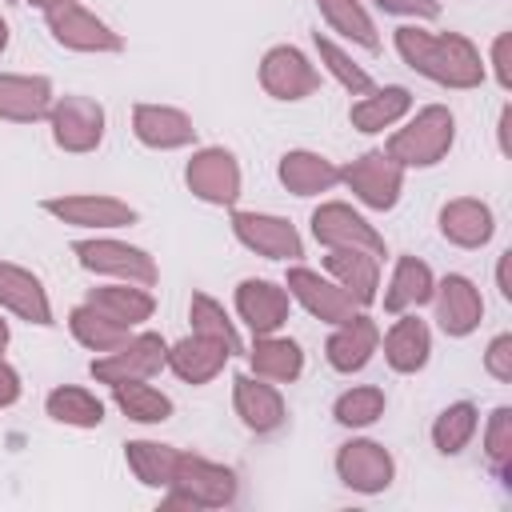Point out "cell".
<instances>
[{"label": "cell", "instance_id": "obj_35", "mask_svg": "<svg viewBox=\"0 0 512 512\" xmlns=\"http://www.w3.org/2000/svg\"><path fill=\"white\" fill-rule=\"evenodd\" d=\"M476 428H480V408L472 400H456L432 420V444L440 456H456L472 444Z\"/></svg>", "mask_w": 512, "mask_h": 512}, {"label": "cell", "instance_id": "obj_3", "mask_svg": "<svg viewBox=\"0 0 512 512\" xmlns=\"http://www.w3.org/2000/svg\"><path fill=\"white\" fill-rule=\"evenodd\" d=\"M236 472L216 464V460H204L196 452H180L176 460V472H172V484L164 488V508H224L236 500Z\"/></svg>", "mask_w": 512, "mask_h": 512}, {"label": "cell", "instance_id": "obj_31", "mask_svg": "<svg viewBox=\"0 0 512 512\" xmlns=\"http://www.w3.org/2000/svg\"><path fill=\"white\" fill-rule=\"evenodd\" d=\"M244 356H248V368L272 384H292L304 372V352L292 336H276V332L256 336Z\"/></svg>", "mask_w": 512, "mask_h": 512}, {"label": "cell", "instance_id": "obj_8", "mask_svg": "<svg viewBox=\"0 0 512 512\" xmlns=\"http://www.w3.org/2000/svg\"><path fill=\"white\" fill-rule=\"evenodd\" d=\"M44 24H48L52 40L60 48H72V52H96V56H104V52H120L124 48V36L112 24H104L96 12H88L84 4H76V0L48 8L44 12Z\"/></svg>", "mask_w": 512, "mask_h": 512}, {"label": "cell", "instance_id": "obj_13", "mask_svg": "<svg viewBox=\"0 0 512 512\" xmlns=\"http://www.w3.org/2000/svg\"><path fill=\"white\" fill-rule=\"evenodd\" d=\"M336 476H340L344 488L376 496L396 480V460L384 444L360 436V440H348V444L336 448Z\"/></svg>", "mask_w": 512, "mask_h": 512}, {"label": "cell", "instance_id": "obj_5", "mask_svg": "<svg viewBox=\"0 0 512 512\" xmlns=\"http://www.w3.org/2000/svg\"><path fill=\"white\" fill-rule=\"evenodd\" d=\"M160 368H168V340L160 332H132L120 348L92 356L88 372L100 384H120V380H152Z\"/></svg>", "mask_w": 512, "mask_h": 512}, {"label": "cell", "instance_id": "obj_29", "mask_svg": "<svg viewBox=\"0 0 512 512\" xmlns=\"http://www.w3.org/2000/svg\"><path fill=\"white\" fill-rule=\"evenodd\" d=\"M412 112V92L404 84H384V88H372L364 92L352 108H348V120L356 132L372 136V132H384L392 124H400L404 116Z\"/></svg>", "mask_w": 512, "mask_h": 512}, {"label": "cell", "instance_id": "obj_14", "mask_svg": "<svg viewBox=\"0 0 512 512\" xmlns=\"http://www.w3.org/2000/svg\"><path fill=\"white\" fill-rule=\"evenodd\" d=\"M308 224H312L316 244H324V248H364V252H372V256H384V252H388V248H384V236H380L352 204H344V200L320 204Z\"/></svg>", "mask_w": 512, "mask_h": 512}, {"label": "cell", "instance_id": "obj_10", "mask_svg": "<svg viewBox=\"0 0 512 512\" xmlns=\"http://www.w3.org/2000/svg\"><path fill=\"white\" fill-rule=\"evenodd\" d=\"M40 208H44L48 216H56L60 224L92 228V232H108V228H128V224H136V208H132L128 200L100 196V192L48 196V200H40Z\"/></svg>", "mask_w": 512, "mask_h": 512}, {"label": "cell", "instance_id": "obj_30", "mask_svg": "<svg viewBox=\"0 0 512 512\" xmlns=\"http://www.w3.org/2000/svg\"><path fill=\"white\" fill-rule=\"evenodd\" d=\"M432 288H436V276L432 268L420 260V256H400L392 276H388V288H384V308L392 316L400 312H416L432 300Z\"/></svg>", "mask_w": 512, "mask_h": 512}, {"label": "cell", "instance_id": "obj_16", "mask_svg": "<svg viewBox=\"0 0 512 512\" xmlns=\"http://www.w3.org/2000/svg\"><path fill=\"white\" fill-rule=\"evenodd\" d=\"M432 300H436V324L444 336L460 340V336H472L484 320V300H480V288L460 276V272H448L444 280H436L432 288Z\"/></svg>", "mask_w": 512, "mask_h": 512}, {"label": "cell", "instance_id": "obj_2", "mask_svg": "<svg viewBox=\"0 0 512 512\" xmlns=\"http://www.w3.org/2000/svg\"><path fill=\"white\" fill-rule=\"evenodd\" d=\"M456 144V116L444 104H424L404 128H396L384 144V152L408 172V168H432L440 164Z\"/></svg>", "mask_w": 512, "mask_h": 512}, {"label": "cell", "instance_id": "obj_24", "mask_svg": "<svg viewBox=\"0 0 512 512\" xmlns=\"http://www.w3.org/2000/svg\"><path fill=\"white\" fill-rule=\"evenodd\" d=\"M228 360H232V352H228L220 340L200 336V332H192V336L168 344V368H172L184 384H208V380H216Z\"/></svg>", "mask_w": 512, "mask_h": 512}, {"label": "cell", "instance_id": "obj_26", "mask_svg": "<svg viewBox=\"0 0 512 512\" xmlns=\"http://www.w3.org/2000/svg\"><path fill=\"white\" fill-rule=\"evenodd\" d=\"M428 356H432L428 324L416 312H400L396 324L384 332V360H388V368L400 372V376H412V372H420L428 364Z\"/></svg>", "mask_w": 512, "mask_h": 512}, {"label": "cell", "instance_id": "obj_34", "mask_svg": "<svg viewBox=\"0 0 512 512\" xmlns=\"http://www.w3.org/2000/svg\"><path fill=\"white\" fill-rule=\"evenodd\" d=\"M112 404L136 424H164L172 416V396L152 388L148 380H120L112 384Z\"/></svg>", "mask_w": 512, "mask_h": 512}, {"label": "cell", "instance_id": "obj_6", "mask_svg": "<svg viewBox=\"0 0 512 512\" xmlns=\"http://www.w3.org/2000/svg\"><path fill=\"white\" fill-rule=\"evenodd\" d=\"M340 184H348V192L372 208V212H388L400 204V192H404V168L384 152V148H372V152H360L352 164L340 168Z\"/></svg>", "mask_w": 512, "mask_h": 512}, {"label": "cell", "instance_id": "obj_51", "mask_svg": "<svg viewBox=\"0 0 512 512\" xmlns=\"http://www.w3.org/2000/svg\"><path fill=\"white\" fill-rule=\"evenodd\" d=\"M0 4H12V0H0Z\"/></svg>", "mask_w": 512, "mask_h": 512}, {"label": "cell", "instance_id": "obj_28", "mask_svg": "<svg viewBox=\"0 0 512 512\" xmlns=\"http://www.w3.org/2000/svg\"><path fill=\"white\" fill-rule=\"evenodd\" d=\"M328 276L356 300V304H372L380 292V256L364 252V248H328L324 256Z\"/></svg>", "mask_w": 512, "mask_h": 512}, {"label": "cell", "instance_id": "obj_4", "mask_svg": "<svg viewBox=\"0 0 512 512\" xmlns=\"http://www.w3.org/2000/svg\"><path fill=\"white\" fill-rule=\"evenodd\" d=\"M104 104L92 100V96H80V92H64L52 100L48 108V128H52V144L60 152H72V156H84V152H96L100 140H104Z\"/></svg>", "mask_w": 512, "mask_h": 512}, {"label": "cell", "instance_id": "obj_44", "mask_svg": "<svg viewBox=\"0 0 512 512\" xmlns=\"http://www.w3.org/2000/svg\"><path fill=\"white\" fill-rule=\"evenodd\" d=\"M508 44H512V36L508 32H500L496 40H492V72H496V84L508 92L512 88V68H508Z\"/></svg>", "mask_w": 512, "mask_h": 512}, {"label": "cell", "instance_id": "obj_41", "mask_svg": "<svg viewBox=\"0 0 512 512\" xmlns=\"http://www.w3.org/2000/svg\"><path fill=\"white\" fill-rule=\"evenodd\" d=\"M484 456L496 476H512V408L508 404L492 408L484 424Z\"/></svg>", "mask_w": 512, "mask_h": 512}, {"label": "cell", "instance_id": "obj_19", "mask_svg": "<svg viewBox=\"0 0 512 512\" xmlns=\"http://www.w3.org/2000/svg\"><path fill=\"white\" fill-rule=\"evenodd\" d=\"M376 348H380V324L364 312H352L348 320L332 324V336L324 340V360L328 368L352 376L376 356Z\"/></svg>", "mask_w": 512, "mask_h": 512}, {"label": "cell", "instance_id": "obj_22", "mask_svg": "<svg viewBox=\"0 0 512 512\" xmlns=\"http://www.w3.org/2000/svg\"><path fill=\"white\" fill-rule=\"evenodd\" d=\"M56 92L48 76H28V72H0V120L8 124H36L48 120Z\"/></svg>", "mask_w": 512, "mask_h": 512}, {"label": "cell", "instance_id": "obj_25", "mask_svg": "<svg viewBox=\"0 0 512 512\" xmlns=\"http://www.w3.org/2000/svg\"><path fill=\"white\" fill-rule=\"evenodd\" d=\"M84 304H92V308H96V312H104L112 324L132 328V332H136L144 320H152V312H156V296H152L144 284H128V280L88 288Z\"/></svg>", "mask_w": 512, "mask_h": 512}, {"label": "cell", "instance_id": "obj_1", "mask_svg": "<svg viewBox=\"0 0 512 512\" xmlns=\"http://www.w3.org/2000/svg\"><path fill=\"white\" fill-rule=\"evenodd\" d=\"M392 44L412 72H420L440 88L468 92V88H480L488 76L480 48L460 32H428L420 24H400L392 32Z\"/></svg>", "mask_w": 512, "mask_h": 512}, {"label": "cell", "instance_id": "obj_47", "mask_svg": "<svg viewBox=\"0 0 512 512\" xmlns=\"http://www.w3.org/2000/svg\"><path fill=\"white\" fill-rule=\"evenodd\" d=\"M508 120H512V108L500 112V152H508Z\"/></svg>", "mask_w": 512, "mask_h": 512}, {"label": "cell", "instance_id": "obj_38", "mask_svg": "<svg viewBox=\"0 0 512 512\" xmlns=\"http://www.w3.org/2000/svg\"><path fill=\"white\" fill-rule=\"evenodd\" d=\"M188 320H192V332L220 340L232 356H240V352H244V340H240L236 324L228 320L224 304H220V300H212L208 292H192V300H188Z\"/></svg>", "mask_w": 512, "mask_h": 512}, {"label": "cell", "instance_id": "obj_27", "mask_svg": "<svg viewBox=\"0 0 512 512\" xmlns=\"http://www.w3.org/2000/svg\"><path fill=\"white\" fill-rule=\"evenodd\" d=\"M276 176L292 196H320V192H332L340 184V168L328 156L312 152V148L284 152L280 164H276Z\"/></svg>", "mask_w": 512, "mask_h": 512}, {"label": "cell", "instance_id": "obj_7", "mask_svg": "<svg viewBox=\"0 0 512 512\" xmlns=\"http://www.w3.org/2000/svg\"><path fill=\"white\" fill-rule=\"evenodd\" d=\"M80 268L88 272H100V276H116V280H128V284H144L152 288L156 284V260L136 248V244H124V240H112V236H92V240H76L72 244Z\"/></svg>", "mask_w": 512, "mask_h": 512}, {"label": "cell", "instance_id": "obj_33", "mask_svg": "<svg viewBox=\"0 0 512 512\" xmlns=\"http://www.w3.org/2000/svg\"><path fill=\"white\" fill-rule=\"evenodd\" d=\"M124 460H128L132 476H136L144 488H160V492H164V488L172 484L180 448L160 444V440H128V444H124Z\"/></svg>", "mask_w": 512, "mask_h": 512}, {"label": "cell", "instance_id": "obj_50", "mask_svg": "<svg viewBox=\"0 0 512 512\" xmlns=\"http://www.w3.org/2000/svg\"><path fill=\"white\" fill-rule=\"evenodd\" d=\"M8 36H12V28H8V20H4V16H0V52H4V48H8Z\"/></svg>", "mask_w": 512, "mask_h": 512}, {"label": "cell", "instance_id": "obj_11", "mask_svg": "<svg viewBox=\"0 0 512 512\" xmlns=\"http://www.w3.org/2000/svg\"><path fill=\"white\" fill-rule=\"evenodd\" d=\"M260 88L272 100H304L320 88V72L316 64L296 48V44H272L260 56Z\"/></svg>", "mask_w": 512, "mask_h": 512}, {"label": "cell", "instance_id": "obj_43", "mask_svg": "<svg viewBox=\"0 0 512 512\" xmlns=\"http://www.w3.org/2000/svg\"><path fill=\"white\" fill-rule=\"evenodd\" d=\"M376 8H384L392 16H412V20H436L440 16V0H376Z\"/></svg>", "mask_w": 512, "mask_h": 512}, {"label": "cell", "instance_id": "obj_15", "mask_svg": "<svg viewBox=\"0 0 512 512\" xmlns=\"http://www.w3.org/2000/svg\"><path fill=\"white\" fill-rule=\"evenodd\" d=\"M284 288H288V296L300 300L304 312L316 316L320 324H340V320H348V316L360 308L332 276H320L316 268H304V264H292V268H288Z\"/></svg>", "mask_w": 512, "mask_h": 512}, {"label": "cell", "instance_id": "obj_36", "mask_svg": "<svg viewBox=\"0 0 512 512\" xmlns=\"http://www.w3.org/2000/svg\"><path fill=\"white\" fill-rule=\"evenodd\" d=\"M316 8H320V16L328 20V28L340 32L344 40H352V44H360V48H368V52L380 48L376 24H372V16H368V8H364L360 0H316Z\"/></svg>", "mask_w": 512, "mask_h": 512}, {"label": "cell", "instance_id": "obj_20", "mask_svg": "<svg viewBox=\"0 0 512 512\" xmlns=\"http://www.w3.org/2000/svg\"><path fill=\"white\" fill-rule=\"evenodd\" d=\"M132 136L144 148L172 152V148L196 144V124H192V116L184 108H172V104H136L132 108Z\"/></svg>", "mask_w": 512, "mask_h": 512}, {"label": "cell", "instance_id": "obj_37", "mask_svg": "<svg viewBox=\"0 0 512 512\" xmlns=\"http://www.w3.org/2000/svg\"><path fill=\"white\" fill-rule=\"evenodd\" d=\"M68 328H72V336L88 348V352H112V348H120L128 336H132V328H120V324H112L104 312H96L92 304H76L72 312H68Z\"/></svg>", "mask_w": 512, "mask_h": 512}, {"label": "cell", "instance_id": "obj_12", "mask_svg": "<svg viewBox=\"0 0 512 512\" xmlns=\"http://www.w3.org/2000/svg\"><path fill=\"white\" fill-rule=\"evenodd\" d=\"M232 236L264 260H300L304 240L292 220L272 212H232Z\"/></svg>", "mask_w": 512, "mask_h": 512}, {"label": "cell", "instance_id": "obj_21", "mask_svg": "<svg viewBox=\"0 0 512 512\" xmlns=\"http://www.w3.org/2000/svg\"><path fill=\"white\" fill-rule=\"evenodd\" d=\"M0 308H8L12 316L36 324V328H52V300L40 284L36 272L20 268V264H8L0 260Z\"/></svg>", "mask_w": 512, "mask_h": 512}, {"label": "cell", "instance_id": "obj_18", "mask_svg": "<svg viewBox=\"0 0 512 512\" xmlns=\"http://www.w3.org/2000/svg\"><path fill=\"white\" fill-rule=\"evenodd\" d=\"M288 308H292V296L284 284H272L260 276H248L236 284V316L252 328V336L280 332L288 324Z\"/></svg>", "mask_w": 512, "mask_h": 512}, {"label": "cell", "instance_id": "obj_49", "mask_svg": "<svg viewBox=\"0 0 512 512\" xmlns=\"http://www.w3.org/2000/svg\"><path fill=\"white\" fill-rule=\"evenodd\" d=\"M32 8H40V12H48V8H56V4H68V0H28Z\"/></svg>", "mask_w": 512, "mask_h": 512}, {"label": "cell", "instance_id": "obj_40", "mask_svg": "<svg viewBox=\"0 0 512 512\" xmlns=\"http://www.w3.org/2000/svg\"><path fill=\"white\" fill-rule=\"evenodd\" d=\"M312 44H316V56H320V64L332 72V80L344 88V92H352V96H364V92H372L376 84H372V76L332 40V36H324V32H312Z\"/></svg>", "mask_w": 512, "mask_h": 512}, {"label": "cell", "instance_id": "obj_45", "mask_svg": "<svg viewBox=\"0 0 512 512\" xmlns=\"http://www.w3.org/2000/svg\"><path fill=\"white\" fill-rule=\"evenodd\" d=\"M20 400V372L0 356V408H12Z\"/></svg>", "mask_w": 512, "mask_h": 512}, {"label": "cell", "instance_id": "obj_42", "mask_svg": "<svg viewBox=\"0 0 512 512\" xmlns=\"http://www.w3.org/2000/svg\"><path fill=\"white\" fill-rule=\"evenodd\" d=\"M484 372L492 380H500V384L512 380V336L508 332H500V336L488 340V348H484Z\"/></svg>", "mask_w": 512, "mask_h": 512}, {"label": "cell", "instance_id": "obj_23", "mask_svg": "<svg viewBox=\"0 0 512 512\" xmlns=\"http://www.w3.org/2000/svg\"><path fill=\"white\" fill-rule=\"evenodd\" d=\"M496 232V216L476 196H456L440 208V236L456 248H484Z\"/></svg>", "mask_w": 512, "mask_h": 512}, {"label": "cell", "instance_id": "obj_17", "mask_svg": "<svg viewBox=\"0 0 512 512\" xmlns=\"http://www.w3.org/2000/svg\"><path fill=\"white\" fill-rule=\"evenodd\" d=\"M232 408H236L240 424H244L248 432H256V436L276 432V428L284 424V416H288L280 388H276L272 380L256 376V372H240V376L232 380Z\"/></svg>", "mask_w": 512, "mask_h": 512}, {"label": "cell", "instance_id": "obj_32", "mask_svg": "<svg viewBox=\"0 0 512 512\" xmlns=\"http://www.w3.org/2000/svg\"><path fill=\"white\" fill-rule=\"evenodd\" d=\"M44 412L56 420V424H68V428H100L104 424V400L80 384H60L44 396Z\"/></svg>", "mask_w": 512, "mask_h": 512}, {"label": "cell", "instance_id": "obj_39", "mask_svg": "<svg viewBox=\"0 0 512 512\" xmlns=\"http://www.w3.org/2000/svg\"><path fill=\"white\" fill-rule=\"evenodd\" d=\"M384 408H388L384 388H376V384H352V388H344L336 396L332 416L344 428H368V424H376L384 416Z\"/></svg>", "mask_w": 512, "mask_h": 512}, {"label": "cell", "instance_id": "obj_9", "mask_svg": "<svg viewBox=\"0 0 512 512\" xmlns=\"http://www.w3.org/2000/svg\"><path fill=\"white\" fill-rule=\"evenodd\" d=\"M184 184H188V192L196 200L216 204V208H232L240 200V184L244 180H240L236 156L228 148L208 144V148H196L192 160L184 164Z\"/></svg>", "mask_w": 512, "mask_h": 512}, {"label": "cell", "instance_id": "obj_48", "mask_svg": "<svg viewBox=\"0 0 512 512\" xmlns=\"http://www.w3.org/2000/svg\"><path fill=\"white\" fill-rule=\"evenodd\" d=\"M8 340H12V328H8V320H4V316H0V352H4V348H8Z\"/></svg>", "mask_w": 512, "mask_h": 512}, {"label": "cell", "instance_id": "obj_46", "mask_svg": "<svg viewBox=\"0 0 512 512\" xmlns=\"http://www.w3.org/2000/svg\"><path fill=\"white\" fill-rule=\"evenodd\" d=\"M508 256H512V252H504V256H500V264H496V284H500V296H504V300H512V284H508Z\"/></svg>", "mask_w": 512, "mask_h": 512}]
</instances>
